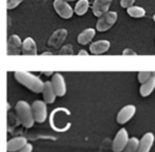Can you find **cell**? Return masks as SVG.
<instances>
[{
    "label": "cell",
    "mask_w": 155,
    "mask_h": 152,
    "mask_svg": "<svg viewBox=\"0 0 155 152\" xmlns=\"http://www.w3.org/2000/svg\"><path fill=\"white\" fill-rule=\"evenodd\" d=\"M113 0H95L93 3V13L97 17H101L105 13H107Z\"/></svg>",
    "instance_id": "cell-9"
},
{
    "label": "cell",
    "mask_w": 155,
    "mask_h": 152,
    "mask_svg": "<svg viewBox=\"0 0 155 152\" xmlns=\"http://www.w3.org/2000/svg\"><path fill=\"white\" fill-rule=\"evenodd\" d=\"M79 56H88V52H87L86 50H80Z\"/></svg>",
    "instance_id": "cell-29"
},
{
    "label": "cell",
    "mask_w": 155,
    "mask_h": 152,
    "mask_svg": "<svg viewBox=\"0 0 155 152\" xmlns=\"http://www.w3.org/2000/svg\"><path fill=\"white\" fill-rule=\"evenodd\" d=\"M155 90V77H152L147 82L142 83L139 88V94L141 97H148Z\"/></svg>",
    "instance_id": "cell-18"
},
{
    "label": "cell",
    "mask_w": 155,
    "mask_h": 152,
    "mask_svg": "<svg viewBox=\"0 0 155 152\" xmlns=\"http://www.w3.org/2000/svg\"><path fill=\"white\" fill-rule=\"evenodd\" d=\"M53 8L56 14L63 19H70L74 13V10L71 8V5L64 0H54Z\"/></svg>",
    "instance_id": "cell-4"
},
{
    "label": "cell",
    "mask_w": 155,
    "mask_h": 152,
    "mask_svg": "<svg viewBox=\"0 0 155 152\" xmlns=\"http://www.w3.org/2000/svg\"><path fill=\"white\" fill-rule=\"evenodd\" d=\"M89 9V0H78L74 7V13L79 16H83Z\"/></svg>",
    "instance_id": "cell-19"
},
{
    "label": "cell",
    "mask_w": 155,
    "mask_h": 152,
    "mask_svg": "<svg viewBox=\"0 0 155 152\" xmlns=\"http://www.w3.org/2000/svg\"><path fill=\"white\" fill-rule=\"evenodd\" d=\"M32 150H33V146L28 143L24 148H21L20 150H18L17 152H32Z\"/></svg>",
    "instance_id": "cell-26"
},
{
    "label": "cell",
    "mask_w": 155,
    "mask_h": 152,
    "mask_svg": "<svg viewBox=\"0 0 155 152\" xmlns=\"http://www.w3.org/2000/svg\"><path fill=\"white\" fill-rule=\"evenodd\" d=\"M22 48V41L18 35H12L8 41V54L15 56L19 54V49Z\"/></svg>",
    "instance_id": "cell-12"
},
{
    "label": "cell",
    "mask_w": 155,
    "mask_h": 152,
    "mask_svg": "<svg viewBox=\"0 0 155 152\" xmlns=\"http://www.w3.org/2000/svg\"><path fill=\"white\" fill-rule=\"evenodd\" d=\"M96 35V30L94 28H87L83 30L78 36V43L81 45H87L94 39Z\"/></svg>",
    "instance_id": "cell-17"
},
{
    "label": "cell",
    "mask_w": 155,
    "mask_h": 152,
    "mask_svg": "<svg viewBox=\"0 0 155 152\" xmlns=\"http://www.w3.org/2000/svg\"><path fill=\"white\" fill-rule=\"evenodd\" d=\"M153 20H154V22H155V14H154V15H153Z\"/></svg>",
    "instance_id": "cell-33"
},
{
    "label": "cell",
    "mask_w": 155,
    "mask_h": 152,
    "mask_svg": "<svg viewBox=\"0 0 155 152\" xmlns=\"http://www.w3.org/2000/svg\"><path fill=\"white\" fill-rule=\"evenodd\" d=\"M24 0H7V9L8 10H13L16 7L20 5Z\"/></svg>",
    "instance_id": "cell-23"
},
{
    "label": "cell",
    "mask_w": 155,
    "mask_h": 152,
    "mask_svg": "<svg viewBox=\"0 0 155 152\" xmlns=\"http://www.w3.org/2000/svg\"><path fill=\"white\" fill-rule=\"evenodd\" d=\"M139 143L140 140L137 137H131L122 152H137V149L139 147Z\"/></svg>",
    "instance_id": "cell-21"
},
{
    "label": "cell",
    "mask_w": 155,
    "mask_h": 152,
    "mask_svg": "<svg viewBox=\"0 0 155 152\" xmlns=\"http://www.w3.org/2000/svg\"><path fill=\"white\" fill-rule=\"evenodd\" d=\"M130 138H129V133L124 128L120 129L117 132L116 136H115L114 140H113L112 149L114 152H122L124 150L125 146L127 145Z\"/></svg>",
    "instance_id": "cell-5"
},
{
    "label": "cell",
    "mask_w": 155,
    "mask_h": 152,
    "mask_svg": "<svg viewBox=\"0 0 155 152\" xmlns=\"http://www.w3.org/2000/svg\"><path fill=\"white\" fill-rule=\"evenodd\" d=\"M43 96H44V101L48 104H51L55 101V98L58 97L55 93V90L53 87V84L51 81H46L45 86H44L43 90Z\"/></svg>",
    "instance_id": "cell-15"
},
{
    "label": "cell",
    "mask_w": 155,
    "mask_h": 152,
    "mask_svg": "<svg viewBox=\"0 0 155 152\" xmlns=\"http://www.w3.org/2000/svg\"><path fill=\"white\" fill-rule=\"evenodd\" d=\"M134 2H135V0H120V5L124 9H127V8L134 5Z\"/></svg>",
    "instance_id": "cell-25"
},
{
    "label": "cell",
    "mask_w": 155,
    "mask_h": 152,
    "mask_svg": "<svg viewBox=\"0 0 155 152\" xmlns=\"http://www.w3.org/2000/svg\"><path fill=\"white\" fill-rule=\"evenodd\" d=\"M52 52H43V54L41 56H52Z\"/></svg>",
    "instance_id": "cell-30"
},
{
    "label": "cell",
    "mask_w": 155,
    "mask_h": 152,
    "mask_svg": "<svg viewBox=\"0 0 155 152\" xmlns=\"http://www.w3.org/2000/svg\"><path fill=\"white\" fill-rule=\"evenodd\" d=\"M110 43L107 39H100V41L94 42L89 46V51L93 54H103L110 49Z\"/></svg>",
    "instance_id": "cell-11"
},
{
    "label": "cell",
    "mask_w": 155,
    "mask_h": 152,
    "mask_svg": "<svg viewBox=\"0 0 155 152\" xmlns=\"http://www.w3.org/2000/svg\"><path fill=\"white\" fill-rule=\"evenodd\" d=\"M154 134L151 132H148L141 137L139 143V147L137 149V152H150L151 148L154 144Z\"/></svg>",
    "instance_id": "cell-13"
},
{
    "label": "cell",
    "mask_w": 155,
    "mask_h": 152,
    "mask_svg": "<svg viewBox=\"0 0 155 152\" xmlns=\"http://www.w3.org/2000/svg\"><path fill=\"white\" fill-rule=\"evenodd\" d=\"M32 110L34 114L35 121L38 123H43L47 119L48 112H47V103L43 100H35L32 103Z\"/></svg>",
    "instance_id": "cell-6"
},
{
    "label": "cell",
    "mask_w": 155,
    "mask_h": 152,
    "mask_svg": "<svg viewBox=\"0 0 155 152\" xmlns=\"http://www.w3.org/2000/svg\"><path fill=\"white\" fill-rule=\"evenodd\" d=\"M43 75L47 76V77H51V76L54 75L53 71H43Z\"/></svg>",
    "instance_id": "cell-28"
},
{
    "label": "cell",
    "mask_w": 155,
    "mask_h": 152,
    "mask_svg": "<svg viewBox=\"0 0 155 152\" xmlns=\"http://www.w3.org/2000/svg\"><path fill=\"white\" fill-rule=\"evenodd\" d=\"M117 18H118V14L116 12L108 11L107 13H105L101 17H99L97 25H96V29L99 32H105V31L110 30L114 26L115 22H117Z\"/></svg>",
    "instance_id": "cell-3"
},
{
    "label": "cell",
    "mask_w": 155,
    "mask_h": 152,
    "mask_svg": "<svg viewBox=\"0 0 155 152\" xmlns=\"http://www.w3.org/2000/svg\"><path fill=\"white\" fill-rule=\"evenodd\" d=\"M21 53L24 56H36L37 54V47L36 43L32 37H27L22 42V48Z\"/></svg>",
    "instance_id": "cell-16"
},
{
    "label": "cell",
    "mask_w": 155,
    "mask_h": 152,
    "mask_svg": "<svg viewBox=\"0 0 155 152\" xmlns=\"http://www.w3.org/2000/svg\"><path fill=\"white\" fill-rule=\"evenodd\" d=\"M122 54L123 56H137V53L135 51H133L132 49H124Z\"/></svg>",
    "instance_id": "cell-27"
},
{
    "label": "cell",
    "mask_w": 155,
    "mask_h": 152,
    "mask_svg": "<svg viewBox=\"0 0 155 152\" xmlns=\"http://www.w3.org/2000/svg\"><path fill=\"white\" fill-rule=\"evenodd\" d=\"M27 144H28V140H27L26 137H14V138L10 139L7 143V150L8 152H17L18 150L24 148Z\"/></svg>",
    "instance_id": "cell-14"
},
{
    "label": "cell",
    "mask_w": 155,
    "mask_h": 152,
    "mask_svg": "<svg viewBox=\"0 0 155 152\" xmlns=\"http://www.w3.org/2000/svg\"><path fill=\"white\" fill-rule=\"evenodd\" d=\"M136 113V106L133 104H127L123 106L117 114V122L119 124H124L134 117Z\"/></svg>",
    "instance_id": "cell-7"
},
{
    "label": "cell",
    "mask_w": 155,
    "mask_h": 152,
    "mask_svg": "<svg viewBox=\"0 0 155 152\" xmlns=\"http://www.w3.org/2000/svg\"><path fill=\"white\" fill-rule=\"evenodd\" d=\"M52 84H53V87L55 90V93L58 95V97H63L66 94V82L65 79L60 73H54V75L52 76V80H51Z\"/></svg>",
    "instance_id": "cell-8"
},
{
    "label": "cell",
    "mask_w": 155,
    "mask_h": 152,
    "mask_svg": "<svg viewBox=\"0 0 155 152\" xmlns=\"http://www.w3.org/2000/svg\"><path fill=\"white\" fill-rule=\"evenodd\" d=\"M127 13L133 18H142L146 16V10L138 5H132L127 9Z\"/></svg>",
    "instance_id": "cell-20"
},
{
    "label": "cell",
    "mask_w": 155,
    "mask_h": 152,
    "mask_svg": "<svg viewBox=\"0 0 155 152\" xmlns=\"http://www.w3.org/2000/svg\"><path fill=\"white\" fill-rule=\"evenodd\" d=\"M153 77L152 75V71H139L138 73V81H139V83H144V82H147L149 79H151V78Z\"/></svg>",
    "instance_id": "cell-22"
},
{
    "label": "cell",
    "mask_w": 155,
    "mask_h": 152,
    "mask_svg": "<svg viewBox=\"0 0 155 152\" xmlns=\"http://www.w3.org/2000/svg\"><path fill=\"white\" fill-rule=\"evenodd\" d=\"M72 53H73V49L71 45H65L60 50V54H72Z\"/></svg>",
    "instance_id": "cell-24"
},
{
    "label": "cell",
    "mask_w": 155,
    "mask_h": 152,
    "mask_svg": "<svg viewBox=\"0 0 155 152\" xmlns=\"http://www.w3.org/2000/svg\"><path fill=\"white\" fill-rule=\"evenodd\" d=\"M152 75H153V77H155V71H152Z\"/></svg>",
    "instance_id": "cell-32"
},
{
    "label": "cell",
    "mask_w": 155,
    "mask_h": 152,
    "mask_svg": "<svg viewBox=\"0 0 155 152\" xmlns=\"http://www.w3.org/2000/svg\"><path fill=\"white\" fill-rule=\"evenodd\" d=\"M16 81L19 82L22 86L27 87L33 93H43L44 86H45V82L41 81V78L35 76L34 73H29V71L24 70H18L15 71L14 73Z\"/></svg>",
    "instance_id": "cell-1"
},
{
    "label": "cell",
    "mask_w": 155,
    "mask_h": 152,
    "mask_svg": "<svg viewBox=\"0 0 155 152\" xmlns=\"http://www.w3.org/2000/svg\"><path fill=\"white\" fill-rule=\"evenodd\" d=\"M15 110H16V113H17L18 119H19L20 123H21L25 128H28V129L32 128L35 122L32 105L29 104L27 101L20 100L16 103Z\"/></svg>",
    "instance_id": "cell-2"
},
{
    "label": "cell",
    "mask_w": 155,
    "mask_h": 152,
    "mask_svg": "<svg viewBox=\"0 0 155 152\" xmlns=\"http://www.w3.org/2000/svg\"><path fill=\"white\" fill-rule=\"evenodd\" d=\"M67 34H68V32H67L66 29H58V30H56L55 32L51 35V37H50L49 41H48V45H49L50 47L58 48V46L64 43V41L67 37Z\"/></svg>",
    "instance_id": "cell-10"
},
{
    "label": "cell",
    "mask_w": 155,
    "mask_h": 152,
    "mask_svg": "<svg viewBox=\"0 0 155 152\" xmlns=\"http://www.w3.org/2000/svg\"><path fill=\"white\" fill-rule=\"evenodd\" d=\"M64 1H67V2H68V1H75V0H64Z\"/></svg>",
    "instance_id": "cell-31"
}]
</instances>
